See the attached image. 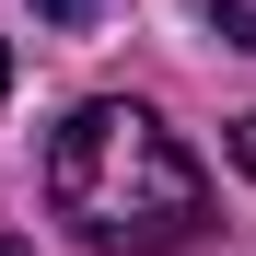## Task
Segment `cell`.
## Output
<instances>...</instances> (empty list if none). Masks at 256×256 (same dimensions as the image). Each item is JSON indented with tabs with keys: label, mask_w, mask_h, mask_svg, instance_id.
<instances>
[{
	"label": "cell",
	"mask_w": 256,
	"mask_h": 256,
	"mask_svg": "<svg viewBox=\"0 0 256 256\" xmlns=\"http://www.w3.org/2000/svg\"><path fill=\"white\" fill-rule=\"evenodd\" d=\"M47 198H58V222L94 244V256H175V244L210 233V175H198V152H186L152 105H128V94H94V105L58 116V140H47Z\"/></svg>",
	"instance_id": "1"
},
{
	"label": "cell",
	"mask_w": 256,
	"mask_h": 256,
	"mask_svg": "<svg viewBox=\"0 0 256 256\" xmlns=\"http://www.w3.org/2000/svg\"><path fill=\"white\" fill-rule=\"evenodd\" d=\"M210 12V35H222V47H256V0H198Z\"/></svg>",
	"instance_id": "2"
},
{
	"label": "cell",
	"mask_w": 256,
	"mask_h": 256,
	"mask_svg": "<svg viewBox=\"0 0 256 256\" xmlns=\"http://www.w3.org/2000/svg\"><path fill=\"white\" fill-rule=\"evenodd\" d=\"M233 163H244V175H256V116H233Z\"/></svg>",
	"instance_id": "3"
},
{
	"label": "cell",
	"mask_w": 256,
	"mask_h": 256,
	"mask_svg": "<svg viewBox=\"0 0 256 256\" xmlns=\"http://www.w3.org/2000/svg\"><path fill=\"white\" fill-rule=\"evenodd\" d=\"M35 12H47V24H82V12H94V0H35Z\"/></svg>",
	"instance_id": "4"
},
{
	"label": "cell",
	"mask_w": 256,
	"mask_h": 256,
	"mask_svg": "<svg viewBox=\"0 0 256 256\" xmlns=\"http://www.w3.org/2000/svg\"><path fill=\"white\" fill-rule=\"evenodd\" d=\"M0 256H35V244H24V233H0Z\"/></svg>",
	"instance_id": "5"
},
{
	"label": "cell",
	"mask_w": 256,
	"mask_h": 256,
	"mask_svg": "<svg viewBox=\"0 0 256 256\" xmlns=\"http://www.w3.org/2000/svg\"><path fill=\"white\" fill-rule=\"evenodd\" d=\"M0 94H12V47H0Z\"/></svg>",
	"instance_id": "6"
}]
</instances>
